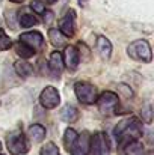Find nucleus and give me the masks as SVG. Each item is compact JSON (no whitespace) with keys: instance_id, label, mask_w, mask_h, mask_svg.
Wrapping results in <instances>:
<instances>
[{"instance_id":"nucleus-1","label":"nucleus","mask_w":154,"mask_h":155,"mask_svg":"<svg viewBox=\"0 0 154 155\" xmlns=\"http://www.w3.org/2000/svg\"><path fill=\"white\" fill-rule=\"evenodd\" d=\"M113 134L118 140V148L133 140H139L142 136V122L138 117H125L118 122L113 130Z\"/></svg>"},{"instance_id":"nucleus-2","label":"nucleus","mask_w":154,"mask_h":155,"mask_svg":"<svg viewBox=\"0 0 154 155\" xmlns=\"http://www.w3.org/2000/svg\"><path fill=\"white\" fill-rule=\"evenodd\" d=\"M6 148L11 155H24L29 152L30 145L27 142V137L20 130H15L6 136Z\"/></svg>"},{"instance_id":"nucleus-3","label":"nucleus","mask_w":154,"mask_h":155,"mask_svg":"<svg viewBox=\"0 0 154 155\" xmlns=\"http://www.w3.org/2000/svg\"><path fill=\"white\" fill-rule=\"evenodd\" d=\"M127 54L128 57H132L136 62H142V63H150L153 60V51H151V45L148 41L145 39H136L133 41L128 47H127Z\"/></svg>"},{"instance_id":"nucleus-4","label":"nucleus","mask_w":154,"mask_h":155,"mask_svg":"<svg viewBox=\"0 0 154 155\" xmlns=\"http://www.w3.org/2000/svg\"><path fill=\"white\" fill-rule=\"evenodd\" d=\"M74 94L79 100V103L85 104V105H92L95 104L98 98V91L94 84L88 83V81H77L74 84Z\"/></svg>"},{"instance_id":"nucleus-5","label":"nucleus","mask_w":154,"mask_h":155,"mask_svg":"<svg viewBox=\"0 0 154 155\" xmlns=\"http://www.w3.org/2000/svg\"><path fill=\"white\" fill-rule=\"evenodd\" d=\"M97 105H98V110L100 113L104 116H110V114H115L118 113V105H119V98L115 92L112 91H106L103 92L101 95H98L97 98Z\"/></svg>"},{"instance_id":"nucleus-6","label":"nucleus","mask_w":154,"mask_h":155,"mask_svg":"<svg viewBox=\"0 0 154 155\" xmlns=\"http://www.w3.org/2000/svg\"><path fill=\"white\" fill-rule=\"evenodd\" d=\"M89 155H110V143L106 133H95L89 142Z\"/></svg>"},{"instance_id":"nucleus-7","label":"nucleus","mask_w":154,"mask_h":155,"mask_svg":"<svg viewBox=\"0 0 154 155\" xmlns=\"http://www.w3.org/2000/svg\"><path fill=\"white\" fill-rule=\"evenodd\" d=\"M39 103L44 108L51 110V108H56L59 104H60V95H59V91L54 87V86H47L43 89L41 95H39Z\"/></svg>"},{"instance_id":"nucleus-8","label":"nucleus","mask_w":154,"mask_h":155,"mask_svg":"<svg viewBox=\"0 0 154 155\" xmlns=\"http://www.w3.org/2000/svg\"><path fill=\"white\" fill-rule=\"evenodd\" d=\"M59 30L63 36L73 38L76 35V12L70 9L59 21Z\"/></svg>"},{"instance_id":"nucleus-9","label":"nucleus","mask_w":154,"mask_h":155,"mask_svg":"<svg viewBox=\"0 0 154 155\" xmlns=\"http://www.w3.org/2000/svg\"><path fill=\"white\" fill-rule=\"evenodd\" d=\"M18 41L23 42V44H26V45H29V47L33 48L35 51H36V50H41L43 45H44V36H43V33L38 32V30H30V32L21 33L20 38H18Z\"/></svg>"},{"instance_id":"nucleus-10","label":"nucleus","mask_w":154,"mask_h":155,"mask_svg":"<svg viewBox=\"0 0 154 155\" xmlns=\"http://www.w3.org/2000/svg\"><path fill=\"white\" fill-rule=\"evenodd\" d=\"M63 66H67L71 72H74L77 68H79V63H80V57H79V51L74 45H65V50H63Z\"/></svg>"},{"instance_id":"nucleus-11","label":"nucleus","mask_w":154,"mask_h":155,"mask_svg":"<svg viewBox=\"0 0 154 155\" xmlns=\"http://www.w3.org/2000/svg\"><path fill=\"white\" fill-rule=\"evenodd\" d=\"M89 142H91V136L88 133H83L82 136H77V139L74 140L73 146L70 148L71 155H88V152H89Z\"/></svg>"},{"instance_id":"nucleus-12","label":"nucleus","mask_w":154,"mask_h":155,"mask_svg":"<svg viewBox=\"0 0 154 155\" xmlns=\"http://www.w3.org/2000/svg\"><path fill=\"white\" fill-rule=\"evenodd\" d=\"M49 69L54 77H60L63 71V57L59 51H53L49 57Z\"/></svg>"},{"instance_id":"nucleus-13","label":"nucleus","mask_w":154,"mask_h":155,"mask_svg":"<svg viewBox=\"0 0 154 155\" xmlns=\"http://www.w3.org/2000/svg\"><path fill=\"white\" fill-rule=\"evenodd\" d=\"M119 155H145V149L141 140H133L130 143H125L124 146L118 148Z\"/></svg>"},{"instance_id":"nucleus-14","label":"nucleus","mask_w":154,"mask_h":155,"mask_svg":"<svg viewBox=\"0 0 154 155\" xmlns=\"http://www.w3.org/2000/svg\"><path fill=\"white\" fill-rule=\"evenodd\" d=\"M95 47H97V51L98 54L101 56L103 59H109L110 56H112V44H110V41L106 38V36H97V42H95Z\"/></svg>"},{"instance_id":"nucleus-15","label":"nucleus","mask_w":154,"mask_h":155,"mask_svg":"<svg viewBox=\"0 0 154 155\" xmlns=\"http://www.w3.org/2000/svg\"><path fill=\"white\" fill-rule=\"evenodd\" d=\"M14 68H15V72L21 77V78H27L33 74V66L26 60V59H20L14 63Z\"/></svg>"},{"instance_id":"nucleus-16","label":"nucleus","mask_w":154,"mask_h":155,"mask_svg":"<svg viewBox=\"0 0 154 155\" xmlns=\"http://www.w3.org/2000/svg\"><path fill=\"white\" fill-rule=\"evenodd\" d=\"M27 134H29V137H30V140H32V142L39 143V142H43V140L46 139L47 131H46V128H44L43 125H39V124H33V125H30V127H29Z\"/></svg>"},{"instance_id":"nucleus-17","label":"nucleus","mask_w":154,"mask_h":155,"mask_svg":"<svg viewBox=\"0 0 154 155\" xmlns=\"http://www.w3.org/2000/svg\"><path fill=\"white\" fill-rule=\"evenodd\" d=\"M60 119L67 124H74L79 120V110L74 107V105H65L62 110H60Z\"/></svg>"},{"instance_id":"nucleus-18","label":"nucleus","mask_w":154,"mask_h":155,"mask_svg":"<svg viewBox=\"0 0 154 155\" xmlns=\"http://www.w3.org/2000/svg\"><path fill=\"white\" fill-rule=\"evenodd\" d=\"M49 39H50L51 45L56 47V48H62V47L67 45V36H63L59 29L51 27L50 30H49Z\"/></svg>"},{"instance_id":"nucleus-19","label":"nucleus","mask_w":154,"mask_h":155,"mask_svg":"<svg viewBox=\"0 0 154 155\" xmlns=\"http://www.w3.org/2000/svg\"><path fill=\"white\" fill-rule=\"evenodd\" d=\"M18 23H20L21 27L27 29V27L36 26L39 21H38V18H36L33 14H30V12H20V15H18Z\"/></svg>"},{"instance_id":"nucleus-20","label":"nucleus","mask_w":154,"mask_h":155,"mask_svg":"<svg viewBox=\"0 0 154 155\" xmlns=\"http://www.w3.org/2000/svg\"><path fill=\"white\" fill-rule=\"evenodd\" d=\"M12 45H14V44H12ZM14 50H15V53H17L21 59H29V57H32V56L36 53L33 48H30L29 45H26V44H23V42H20V41L14 45Z\"/></svg>"},{"instance_id":"nucleus-21","label":"nucleus","mask_w":154,"mask_h":155,"mask_svg":"<svg viewBox=\"0 0 154 155\" xmlns=\"http://www.w3.org/2000/svg\"><path fill=\"white\" fill-rule=\"evenodd\" d=\"M77 133H76V130H73V128H68L67 131H65V134H63V146H65V149L67 151H70V148L73 146V143H74V140L77 139Z\"/></svg>"},{"instance_id":"nucleus-22","label":"nucleus","mask_w":154,"mask_h":155,"mask_svg":"<svg viewBox=\"0 0 154 155\" xmlns=\"http://www.w3.org/2000/svg\"><path fill=\"white\" fill-rule=\"evenodd\" d=\"M11 47H12V41H11V38L5 33L3 29H0V53L9 50Z\"/></svg>"},{"instance_id":"nucleus-23","label":"nucleus","mask_w":154,"mask_h":155,"mask_svg":"<svg viewBox=\"0 0 154 155\" xmlns=\"http://www.w3.org/2000/svg\"><path fill=\"white\" fill-rule=\"evenodd\" d=\"M41 155H60V154H59V148L53 142H47L41 148Z\"/></svg>"},{"instance_id":"nucleus-24","label":"nucleus","mask_w":154,"mask_h":155,"mask_svg":"<svg viewBox=\"0 0 154 155\" xmlns=\"http://www.w3.org/2000/svg\"><path fill=\"white\" fill-rule=\"evenodd\" d=\"M142 120L145 124H151V120H153V111H151V105L150 104H147L144 107V110H142Z\"/></svg>"},{"instance_id":"nucleus-25","label":"nucleus","mask_w":154,"mask_h":155,"mask_svg":"<svg viewBox=\"0 0 154 155\" xmlns=\"http://www.w3.org/2000/svg\"><path fill=\"white\" fill-rule=\"evenodd\" d=\"M30 8H32L36 14H44V12H46V5H44L43 2H39V0H33V2L30 3Z\"/></svg>"},{"instance_id":"nucleus-26","label":"nucleus","mask_w":154,"mask_h":155,"mask_svg":"<svg viewBox=\"0 0 154 155\" xmlns=\"http://www.w3.org/2000/svg\"><path fill=\"white\" fill-rule=\"evenodd\" d=\"M39 2H43L44 5H53V3H56L57 0H39Z\"/></svg>"},{"instance_id":"nucleus-27","label":"nucleus","mask_w":154,"mask_h":155,"mask_svg":"<svg viewBox=\"0 0 154 155\" xmlns=\"http://www.w3.org/2000/svg\"><path fill=\"white\" fill-rule=\"evenodd\" d=\"M9 2H12V3H21V2H24V0H9Z\"/></svg>"},{"instance_id":"nucleus-28","label":"nucleus","mask_w":154,"mask_h":155,"mask_svg":"<svg viewBox=\"0 0 154 155\" xmlns=\"http://www.w3.org/2000/svg\"><path fill=\"white\" fill-rule=\"evenodd\" d=\"M0 151H2V143H0Z\"/></svg>"},{"instance_id":"nucleus-29","label":"nucleus","mask_w":154,"mask_h":155,"mask_svg":"<svg viewBox=\"0 0 154 155\" xmlns=\"http://www.w3.org/2000/svg\"><path fill=\"white\" fill-rule=\"evenodd\" d=\"M79 2H85V0H79Z\"/></svg>"},{"instance_id":"nucleus-30","label":"nucleus","mask_w":154,"mask_h":155,"mask_svg":"<svg viewBox=\"0 0 154 155\" xmlns=\"http://www.w3.org/2000/svg\"><path fill=\"white\" fill-rule=\"evenodd\" d=\"M0 155H2V154H0Z\"/></svg>"}]
</instances>
